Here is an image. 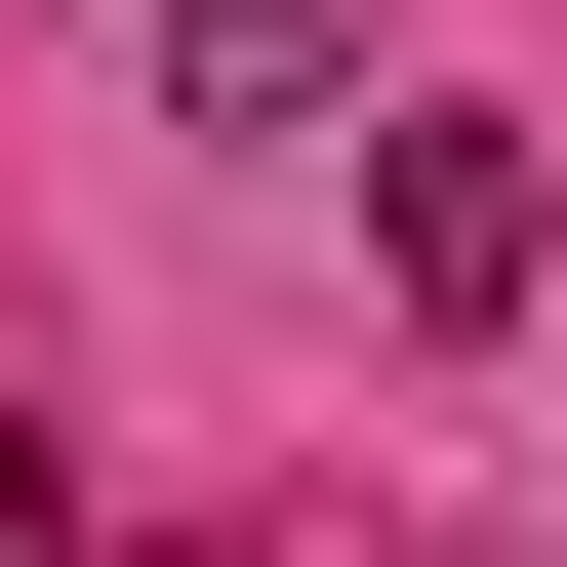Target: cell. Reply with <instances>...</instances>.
I'll return each instance as SVG.
<instances>
[{"label":"cell","instance_id":"obj_3","mask_svg":"<svg viewBox=\"0 0 567 567\" xmlns=\"http://www.w3.org/2000/svg\"><path fill=\"white\" fill-rule=\"evenodd\" d=\"M0 567H41V446H0Z\"/></svg>","mask_w":567,"mask_h":567},{"label":"cell","instance_id":"obj_1","mask_svg":"<svg viewBox=\"0 0 567 567\" xmlns=\"http://www.w3.org/2000/svg\"><path fill=\"white\" fill-rule=\"evenodd\" d=\"M365 244H405V284H446V324H527V284H567V203H527V163H486V122H405V163H365Z\"/></svg>","mask_w":567,"mask_h":567},{"label":"cell","instance_id":"obj_2","mask_svg":"<svg viewBox=\"0 0 567 567\" xmlns=\"http://www.w3.org/2000/svg\"><path fill=\"white\" fill-rule=\"evenodd\" d=\"M365 82V0H163V122H324Z\"/></svg>","mask_w":567,"mask_h":567}]
</instances>
